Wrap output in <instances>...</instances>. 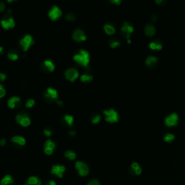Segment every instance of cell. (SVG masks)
I'll list each match as a JSON object with an SVG mask.
<instances>
[{"label":"cell","instance_id":"obj_1","mask_svg":"<svg viewBox=\"0 0 185 185\" xmlns=\"http://www.w3.org/2000/svg\"><path fill=\"white\" fill-rule=\"evenodd\" d=\"M74 60L76 61L77 63L83 66L87 67L90 62V55L89 53L85 50L81 49L80 51V54H75L73 57Z\"/></svg>","mask_w":185,"mask_h":185},{"label":"cell","instance_id":"obj_2","mask_svg":"<svg viewBox=\"0 0 185 185\" xmlns=\"http://www.w3.org/2000/svg\"><path fill=\"white\" fill-rule=\"evenodd\" d=\"M106 115V120L108 122L113 123V122H118L119 116H118V113L114 109L106 110L104 112Z\"/></svg>","mask_w":185,"mask_h":185},{"label":"cell","instance_id":"obj_3","mask_svg":"<svg viewBox=\"0 0 185 185\" xmlns=\"http://www.w3.org/2000/svg\"><path fill=\"white\" fill-rule=\"evenodd\" d=\"M75 168L80 176H85L88 174L89 173V168L85 163L81 162V161H77L75 164Z\"/></svg>","mask_w":185,"mask_h":185},{"label":"cell","instance_id":"obj_4","mask_svg":"<svg viewBox=\"0 0 185 185\" xmlns=\"http://www.w3.org/2000/svg\"><path fill=\"white\" fill-rule=\"evenodd\" d=\"M133 30H134V29H133V26H130L127 22L124 23L123 26H122V29H121L122 33L124 34L125 36H126V39H127V42L129 43H129H131V40L129 39V38H130V36H131L132 33L133 32Z\"/></svg>","mask_w":185,"mask_h":185},{"label":"cell","instance_id":"obj_5","mask_svg":"<svg viewBox=\"0 0 185 185\" xmlns=\"http://www.w3.org/2000/svg\"><path fill=\"white\" fill-rule=\"evenodd\" d=\"M20 44L23 46V50L25 51H26L30 48V46L33 44V39L32 38V36L30 35H26V36H25L24 38L20 40Z\"/></svg>","mask_w":185,"mask_h":185},{"label":"cell","instance_id":"obj_6","mask_svg":"<svg viewBox=\"0 0 185 185\" xmlns=\"http://www.w3.org/2000/svg\"><path fill=\"white\" fill-rule=\"evenodd\" d=\"M65 77L69 81H74L76 78L78 77L79 73L77 72V69H75V68H70L68 69L65 71Z\"/></svg>","mask_w":185,"mask_h":185},{"label":"cell","instance_id":"obj_7","mask_svg":"<svg viewBox=\"0 0 185 185\" xmlns=\"http://www.w3.org/2000/svg\"><path fill=\"white\" fill-rule=\"evenodd\" d=\"M62 11L57 6H53L51 10L48 12V16L52 20H57L58 18L62 16Z\"/></svg>","mask_w":185,"mask_h":185},{"label":"cell","instance_id":"obj_8","mask_svg":"<svg viewBox=\"0 0 185 185\" xmlns=\"http://www.w3.org/2000/svg\"><path fill=\"white\" fill-rule=\"evenodd\" d=\"M178 119L179 118H178V115L176 114H172L169 115V116H168L167 117L165 118V124L169 126H176L177 124Z\"/></svg>","mask_w":185,"mask_h":185},{"label":"cell","instance_id":"obj_9","mask_svg":"<svg viewBox=\"0 0 185 185\" xmlns=\"http://www.w3.org/2000/svg\"><path fill=\"white\" fill-rule=\"evenodd\" d=\"M72 38L76 41H84L86 39V36L83 30H81L80 29H77L74 31Z\"/></svg>","mask_w":185,"mask_h":185},{"label":"cell","instance_id":"obj_10","mask_svg":"<svg viewBox=\"0 0 185 185\" xmlns=\"http://www.w3.org/2000/svg\"><path fill=\"white\" fill-rule=\"evenodd\" d=\"M65 172V167L64 165H55L52 167L51 169V173L53 174L57 175V176H59V178H62L63 176L64 172Z\"/></svg>","mask_w":185,"mask_h":185},{"label":"cell","instance_id":"obj_11","mask_svg":"<svg viewBox=\"0 0 185 185\" xmlns=\"http://www.w3.org/2000/svg\"><path fill=\"white\" fill-rule=\"evenodd\" d=\"M45 97L47 99L56 100L58 98V93L55 89L52 87H48L47 89L46 94H45Z\"/></svg>","mask_w":185,"mask_h":185},{"label":"cell","instance_id":"obj_12","mask_svg":"<svg viewBox=\"0 0 185 185\" xmlns=\"http://www.w3.org/2000/svg\"><path fill=\"white\" fill-rule=\"evenodd\" d=\"M1 25L5 29H9V28H14L15 26V21L12 17L9 18L8 20H1Z\"/></svg>","mask_w":185,"mask_h":185},{"label":"cell","instance_id":"obj_13","mask_svg":"<svg viewBox=\"0 0 185 185\" xmlns=\"http://www.w3.org/2000/svg\"><path fill=\"white\" fill-rule=\"evenodd\" d=\"M41 181L37 176H30L25 185H41Z\"/></svg>","mask_w":185,"mask_h":185},{"label":"cell","instance_id":"obj_14","mask_svg":"<svg viewBox=\"0 0 185 185\" xmlns=\"http://www.w3.org/2000/svg\"><path fill=\"white\" fill-rule=\"evenodd\" d=\"M145 33L147 36H152L155 34V28L153 25H147L145 28Z\"/></svg>","mask_w":185,"mask_h":185},{"label":"cell","instance_id":"obj_15","mask_svg":"<svg viewBox=\"0 0 185 185\" xmlns=\"http://www.w3.org/2000/svg\"><path fill=\"white\" fill-rule=\"evenodd\" d=\"M12 141L13 143H17L20 145H24L26 144V139L23 137H20V136H15V137H13L12 138Z\"/></svg>","mask_w":185,"mask_h":185},{"label":"cell","instance_id":"obj_16","mask_svg":"<svg viewBox=\"0 0 185 185\" xmlns=\"http://www.w3.org/2000/svg\"><path fill=\"white\" fill-rule=\"evenodd\" d=\"M20 101V98L19 97H12L9 99L8 101V106H9V108H14L15 107V104L17 102H19Z\"/></svg>","mask_w":185,"mask_h":185},{"label":"cell","instance_id":"obj_17","mask_svg":"<svg viewBox=\"0 0 185 185\" xmlns=\"http://www.w3.org/2000/svg\"><path fill=\"white\" fill-rule=\"evenodd\" d=\"M131 167H132V169H133V170L134 171L135 174L136 175L141 174L142 169H141V167L140 166V165H139L137 163H136V162L133 163V164H132V165H131Z\"/></svg>","mask_w":185,"mask_h":185},{"label":"cell","instance_id":"obj_18","mask_svg":"<svg viewBox=\"0 0 185 185\" xmlns=\"http://www.w3.org/2000/svg\"><path fill=\"white\" fill-rule=\"evenodd\" d=\"M12 177L9 175H6L1 181V185H10L12 183Z\"/></svg>","mask_w":185,"mask_h":185},{"label":"cell","instance_id":"obj_19","mask_svg":"<svg viewBox=\"0 0 185 185\" xmlns=\"http://www.w3.org/2000/svg\"><path fill=\"white\" fill-rule=\"evenodd\" d=\"M104 30H105L106 33L108 35H112L115 33L114 27L109 24H106L104 26Z\"/></svg>","mask_w":185,"mask_h":185},{"label":"cell","instance_id":"obj_20","mask_svg":"<svg viewBox=\"0 0 185 185\" xmlns=\"http://www.w3.org/2000/svg\"><path fill=\"white\" fill-rule=\"evenodd\" d=\"M44 65L46 67L48 68V69L50 72H52V71H54V69H55V66H54V65L53 64V62L51 60H50V59L49 60L44 61Z\"/></svg>","mask_w":185,"mask_h":185},{"label":"cell","instance_id":"obj_21","mask_svg":"<svg viewBox=\"0 0 185 185\" xmlns=\"http://www.w3.org/2000/svg\"><path fill=\"white\" fill-rule=\"evenodd\" d=\"M44 148H48V149L54 151V149L55 148V143L51 140H46V142L45 143V145H44Z\"/></svg>","mask_w":185,"mask_h":185},{"label":"cell","instance_id":"obj_22","mask_svg":"<svg viewBox=\"0 0 185 185\" xmlns=\"http://www.w3.org/2000/svg\"><path fill=\"white\" fill-rule=\"evenodd\" d=\"M156 62H157V58L155 57L151 56V57H148L147 58L145 63L147 66H151V65H153V64L156 63Z\"/></svg>","mask_w":185,"mask_h":185},{"label":"cell","instance_id":"obj_23","mask_svg":"<svg viewBox=\"0 0 185 185\" xmlns=\"http://www.w3.org/2000/svg\"><path fill=\"white\" fill-rule=\"evenodd\" d=\"M20 124L23 126H29L30 124V119L28 117V116H23V119H22L21 122Z\"/></svg>","mask_w":185,"mask_h":185},{"label":"cell","instance_id":"obj_24","mask_svg":"<svg viewBox=\"0 0 185 185\" xmlns=\"http://www.w3.org/2000/svg\"><path fill=\"white\" fill-rule=\"evenodd\" d=\"M65 156L66 157V158H69L70 160H74L75 158H76L75 153L74 152H72V151H66V152H65Z\"/></svg>","mask_w":185,"mask_h":185},{"label":"cell","instance_id":"obj_25","mask_svg":"<svg viewBox=\"0 0 185 185\" xmlns=\"http://www.w3.org/2000/svg\"><path fill=\"white\" fill-rule=\"evenodd\" d=\"M150 48H152V49H157L160 50L162 48V45L161 44H158V43L155 42H151L149 45Z\"/></svg>","mask_w":185,"mask_h":185},{"label":"cell","instance_id":"obj_26","mask_svg":"<svg viewBox=\"0 0 185 185\" xmlns=\"http://www.w3.org/2000/svg\"><path fill=\"white\" fill-rule=\"evenodd\" d=\"M80 80L83 82L87 83V82L91 81V80H93V77H92V75H83L80 77Z\"/></svg>","mask_w":185,"mask_h":185},{"label":"cell","instance_id":"obj_27","mask_svg":"<svg viewBox=\"0 0 185 185\" xmlns=\"http://www.w3.org/2000/svg\"><path fill=\"white\" fill-rule=\"evenodd\" d=\"M65 120L66 121L67 123L69 126H72V124H73L74 118L73 116H70V115H66V116H65Z\"/></svg>","mask_w":185,"mask_h":185},{"label":"cell","instance_id":"obj_28","mask_svg":"<svg viewBox=\"0 0 185 185\" xmlns=\"http://www.w3.org/2000/svg\"><path fill=\"white\" fill-rule=\"evenodd\" d=\"M174 139L175 136L172 134H167L164 137V140H165V142H168V143H170V142L173 141Z\"/></svg>","mask_w":185,"mask_h":185},{"label":"cell","instance_id":"obj_29","mask_svg":"<svg viewBox=\"0 0 185 185\" xmlns=\"http://www.w3.org/2000/svg\"><path fill=\"white\" fill-rule=\"evenodd\" d=\"M8 57L12 60H17L18 59V55L17 54H14V53H9Z\"/></svg>","mask_w":185,"mask_h":185},{"label":"cell","instance_id":"obj_30","mask_svg":"<svg viewBox=\"0 0 185 185\" xmlns=\"http://www.w3.org/2000/svg\"><path fill=\"white\" fill-rule=\"evenodd\" d=\"M35 104V101L33 99H29L28 100L26 104V106L27 108H30V107L33 106V105Z\"/></svg>","mask_w":185,"mask_h":185},{"label":"cell","instance_id":"obj_31","mask_svg":"<svg viewBox=\"0 0 185 185\" xmlns=\"http://www.w3.org/2000/svg\"><path fill=\"white\" fill-rule=\"evenodd\" d=\"M75 16L73 15L72 13H69L67 15L66 19L68 20H70V21H73V20H75Z\"/></svg>","mask_w":185,"mask_h":185},{"label":"cell","instance_id":"obj_32","mask_svg":"<svg viewBox=\"0 0 185 185\" xmlns=\"http://www.w3.org/2000/svg\"><path fill=\"white\" fill-rule=\"evenodd\" d=\"M87 185H100V182L97 179H94L89 182V183Z\"/></svg>","mask_w":185,"mask_h":185},{"label":"cell","instance_id":"obj_33","mask_svg":"<svg viewBox=\"0 0 185 185\" xmlns=\"http://www.w3.org/2000/svg\"><path fill=\"white\" fill-rule=\"evenodd\" d=\"M120 45V43L119 41H111V47L112 48H116Z\"/></svg>","mask_w":185,"mask_h":185},{"label":"cell","instance_id":"obj_34","mask_svg":"<svg viewBox=\"0 0 185 185\" xmlns=\"http://www.w3.org/2000/svg\"><path fill=\"white\" fill-rule=\"evenodd\" d=\"M100 120H101V116H99V115H97V116H96L93 119L92 122H93L94 124H96V123H98V122H100Z\"/></svg>","mask_w":185,"mask_h":185},{"label":"cell","instance_id":"obj_35","mask_svg":"<svg viewBox=\"0 0 185 185\" xmlns=\"http://www.w3.org/2000/svg\"><path fill=\"white\" fill-rule=\"evenodd\" d=\"M23 116H24V115H22V114H18L16 116V121L17 123L20 124V122H21L22 119H23Z\"/></svg>","mask_w":185,"mask_h":185},{"label":"cell","instance_id":"obj_36","mask_svg":"<svg viewBox=\"0 0 185 185\" xmlns=\"http://www.w3.org/2000/svg\"><path fill=\"white\" fill-rule=\"evenodd\" d=\"M5 94H6V91H5V90L4 89V87L0 88V98L5 96Z\"/></svg>","mask_w":185,"mask_h":185},{"label":"cell","instance_id":"obj_37","mask_svg":"<svg viewBox=\"0 0 185 185\" xmlns=\"http://www.w3.org/2000/svg\"><path fill=\"white\" fill-rule=\"evenodd\" d=\"M44 134H45V135L47 136V137H49V136H51V132L50 131L49 129H46L45 130H44Z\"/></svg>","mask_w":185,"mask_h":185},{"label":"cell","instance_id":"obj_38","mask_svg":"<svg viewBox=\"0 0 185 185\" xmlns=\"http://www.w3.org/2000/svg\"><path fill=\"white\" fill-rule=\"evenodd\" d=\"M44 152H45V153L47 154V155H51V154H52L53 151L52 150L48 149V148H44Z\"/></svg>","mask_w":185,"mask_h":185},{"label":"cell","instance_id":"obj_39","mask_svg":"<svg viewBox=\"0 0 185 185\" xmlns=\"http://www.w3.org/2000/svg\"><path fill=\"white\" fill-rule=\"evenodd\" d=\"M5 9V6L2 2H0V12H3Z\"/></svg>","mask_w":185,"mask_h":185},{"label":"cell","instance_id":"obj_40","mask_svg":"<svg viewBox=\"0 0 185 185\" xmlns=\"http://www.w3.org/2000/svg\"><path fill=\"white\" fill-rule=\"evenodd\" d=\"M0 79H1L2 81H4L6 79V75L3 73H0Z\"/></svg>","mask_w":185,"mask_h":185},{"label":"cell","instance_id":"obj_41","mask_svg":"<svg viewBox=\"0 0 185 185\" xmlns=\"http://www.w3.org/2000/svg\"><path fill=\"white\" fill-rule=\"evenodd\" d=\"M5 143H6V140H5V139H2V140H0V145H1L2 146L5 145Z\"/></svg>","mask_w":185,"mask_h":185},{"label":"cell","instance_id":"obj_42","mask_svg":"<svg viewBox=\"0 0 185 185\" xmlns=\"http://www.w3.org/2000/svg\"><path fill=\"white\" fill-rule=\"evenodd\" d=\"M111 2H112V3L116 4V5H119V4L121 3L120 0H113V1H111Z\"/></svg>","mask_w":185,"mask_h":185},{"label":"cell","instance_id":"obj_43","mask_svg":"<svg viewBox=\"0 0 185 185\" xmlns=\"http://www.w3.org/2000/svg\"><path fill=\"white\" fill-rule=\"evenodd\" d=\"M46 185H57V184H56V182H54V181H50V182H48V183H47V184H46Z\"/></svg>","mask_w":185,"mask_h":185},{"label":"cell","instance_id":"obj_44","mask_svg":"<svg viewBox=\"0 0 185 185\" xmlns=\"http://www.w3.org/2000/svg\"><path fill=\"white\" fill-rule=\"evenodd\" d=\"M157 19H158V18H157V16L155 15H153L152 16V17H151V20H152L153 21H156Z\"/></svg>","mask_w":185,"mask_h":185},{"label":"cell","instance_id":"obj_45","mask_svg":"<svg viewBox=\"0 0 185 185\" xmlns=\"http://www.w3.org/2000/svg\"><path fill=\"white\" fill-rule=\"evenodd\" d=\"M69 135H75V131H71L70 133H69Z\"/></svg>","mask_w":185,"mask_h":185},{"label":"cell","instance_id":"obj_46","mask_svg":"<svg viewBox=\"0 0 185 185\" xmlns=\"http://www.w3.org/2000/svg\"><path fill=\"white\" fill-rule=\"evenodd\" d=\"M3 51H4L3 47L0 46V53H1V54H2V53H3Z\"/></svg>","mask_w":185,"mask_h":185},{"label":"cell","instance_id":"obj_47","mask_svg":"<svg viewBox=\"0 0 185 185\" xmlns=\"http://www.w3.org/2000/svg\"><path fill=\"white\" fill-rule=\"evenodd\" d=\"M156 2L158 4H161V3H163V2H164L163 1H162V0H160V1H158V0H156Z\"/></svg>","mask_w":185,"mask_h":185},{"label":"cell","instance_id":"obj_48","mask_svg":"<svg viewBox=\"0 0 185 185\" xmlns=\"http://www.w3.org/2000/svg\"><path fill=\"white\" fill-rule=\"evenodd\" d=\"M57 104H59V105H61V106L62 105V101H57Z\"/></svg>","mask_w":185,"mask_h":185},{"label":"cell","instance_id":"obj_49","mask_svg":"<svg viewBox=\"0 0 185 185\" xmlns=\"http://www.w3.org/2000/svg\"><path fill=\"white\" fill-rule=\"evenodd\" d=\"M3 87V85L2 84H0V88H2Z\"/></svg>","mask_w":185,"mask_h":185}]
</instances>
